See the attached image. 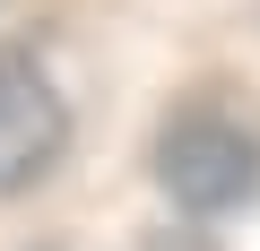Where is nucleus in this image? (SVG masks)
<instances>
[{
    "label": "nucleus",
    "mask_w": 260,
    "mask_h": 251,
    "mask_svg": "<svg viewBox=\"0 0 260 251\" xmlns=\"http://www.w3.org/2000/svg\"><path fill=\"white\" fill-rule=\"evenodd\" d=\"M70 148V113L52 95V78L26 61V52H0V199L44 182Z\"/></svg>",
    "instance_id": "2"
},
{
    "label": "nucleus",
    "mask_w": 260,
    "mask_h": 251,
    "mask_svg": "<svg viewBox=\"0 0 260 251\" xmlns=\"http://www.w3.org/2000/svg\"><path fill=\"white\" fill-rule=\"evenodd\" d=\"M156 173H165V191H174L182 208L217 217V208H243V199L260 191V139L243 130L234 113H208V104H200V113L165 121Z\"/></svg>",
    "instance_id": "1"
}]
</instances>
